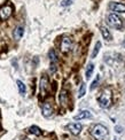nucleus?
I'll return each instance as SVG.
<instances>
[{
  "mask_svg": "<svg viewBox=\"0 0 125 140\" xmlns=\"http://www.w3.org/2000/svg\"><path fill=\"white\" fill-rule=\"evenodd\" d=\"M111 91L109 88H106L101 92V94L98 98V102H99L100 107L101 108H109L110 105H111Z\"/></svg>",
  "mask_w": 125,
  "mask_h": 140,
  "instance_id": "nucleus-1",
  "label": "nucleus"
},
{
  "mask_svg": "<svg viewBox=\"0 0 125 140\" xmlns=\"http://www.w3.org/2000/svg\"><path fill=\"white\" fill-rule=\"evenodd\" d=\"M91 134L93 136V138L97 139V140H103L108 136V130H107V127L103 126L102 124H97L92 127Z\"/></svg>",
  "mask_w": 125,
  "mask_h": 140,
  "instance_id": "nucleus-2",
  "label": "nucleus"
},
{
  "mask_svg": "<svg viewBox=\"0 0 125 140\" xmlns=\"http://www.w3.org/2000/svg\"><path fill=\"white\" fill-rule=\"evenodd\" d=\"M107 23L109 26H111V28H114V29H117V30H122V28H123V21H122V18L119 17L118 15H116V14H110V15H108Z\"/></svg>",
  "mask_w": 125,
  "mask_h": 140,
  "instance_id": "nucleus-3",
  "label": "nucleus"
},
{
  "mask_svg": "<svg viewBox=\"0 0 125 140\" xmlns=\"http://www.w3.org/2000/svg\"><path fill=\"white\" fill-rule=\"evenodd\" d=\"M50 87V82H48V77L46 75H43L40 78V83H39V88H40V94L41 97H45L46 93Z\"/></svg>",
  "mask_w": 125,
  "mask_h": 140,
  "instance_id": "nucleus-4",
  "label": "nucleus"
},
{
  "mask_svg": "<svg viewBox=\"0 0 125 140\" xmlns=\"http://www.w3.org/2000/svg\"><path fill=\"white\" fill-rule=\"evenodd\" d=\"M48 56H50V61H51L50 71H51V73H54L56 71V68H57L56 67V66H57V55H56V53L54 50H50Z\"/></svg>",
  "mask_w": 125,
  "mask_h": 140,
  "instance_id": "nucleus-5",
  "label": "nucleus"
},
{
  "mask_svg": "<svg viewBox=\"0 0 125 140\" xmlns=\"http://www.w3.org/2000/svg\"><path fill=\"white\" fill-rule=\"evenodd\" d=\"M12 14H13V7H12L11 5H5V6H2L1 8H0V18H1L2 21L9 18Z\"/></svg>",
  "mask_w": 125,
  "mask_h": 140,
  "instance_id": "nucleus-6",
  "label": "nucleus"
},
{
  "mask_svg": "<svg viewBox=\"0 0 125 140\" xmlns=\"http://www.w3.org/2000/svg\"><path fill=\"white\" fill-rule=\"evenodd\" d=\"M60 48H61V52H62V53L70 52V51H71V48H72V41H71V39L68 38V37H64V38L62 39V41H61Z\"/></svg>",
  "mask_w": 125,
  "mask_h": 140,
  "instance_id": "nucleus-7",
  "label": "nucleus"
},
{
  "mask_svg": "<svg viewBox=\"0 0 125 140\" xmlns=\"http://www.w3.org/2000/svg\"><path fill=\"white\" fill-rule=\"evenodd\" d=\"M109 9L115 13H125V5L121 2H110Z\"/></svg>",
  "mask_w": 125,
  "mask_h": 140,
  "instance_id": "nucleus-8",
  "label": "nucleus"
},
{
  "mask_svg": "<svg viewBox=\"0 0 125 140\" xmlns=\"http://www.w3.org/2000/svg\"><path fill=\"white\" fill-rule=\"evenodd\" d=\"M67 127L72 134L78 136V134L80 133V131H82V129H83V125L80 124V123H70V124H68Z\"/></svg>",
  "mask_w": 125,
  "mask_h": 140,
  "instance_id": "nucleus-9",
  "label": "nucleus"
},
{
  "mask_svg": "<svg viewBox=\"0 0 125 140\" xmlns=\"http://www.w3.org/2000/svg\"><path fill=\"white\" fill-rule=\"evenodd\" d=\"M41 113H43L44 117H51L53 114V107L50 102H45L41 107Z\"/></svg>",
  "mask_w": 125,
  "mask_h": 140,
  "instance_id": "nucleus-10",
  "label": "nucleus"
},
{
  "mask_svg": "<svg viewBox=\"0 0 125 140\" xmlns=\"http://www.w3.org/2000/svg\"><path fill=\"white\" fill-rule=\"evenodd\" d=\"M87 118H92V114H91L90 110H82L73 117L75 121H80V119H87Z\"/></svg>",
  "mask_w": 125,
  "mask_h": 140,
  "instance_id": "nucleus-11",
  "label": "nucleus"
},
{
  "mask_svg": "<svg viewBox=\"0 0 125 140\" xmlns=\"http://www.w3.org/2000/svg\"><path fill=\"white\" fill-rule=\"evenodd\" d=\"M23 33H24V28H23V26H22V25L16 26L15 30H14V32H13L14 39H15V40H20V39L23 37Z\"/></svg>",
  "mask_w": 125,
  "mask_h": 140,
  "instance_id": "nucleus-12",
  "label": "nucleus"
},
{
  "mask_svg": "<svg viewBox=\"0 0 125 140\" xmlns=\"http://www.w3.org/2000/svg\"><path fill=\"white\" fill-rule=\"evenodd\" d=\"M93 71H94V64H93V63H89V64H87V68H86V71H85V77H86V79H90Z\"/></svg>",
  "mask_w": 125,
  "mask_h": 140,
  "instance_id": "nucleus-13",
  "label": "nucleus"
},
{
  "mask_svg": "<svg viewBox=\"0 0 125 140\" xmlns=\"http://www.w3.org/2000/svg\"><path fill=\"white\" fill-rule=\"evenodd\" d=\"M60 102L62 106H67L68 105V94H67V91L63 90L60 94Z\"/></svg>",
  "mask_w": 125,
  "mask_h": 140,
  "instance_id": "nucleus-14",
  "label": "nucleus"
},
{
  "mask_svg": "<svg viewBox=\"0 0 125 140\" xmlns=\"http://www.w3.org/2000/svg\"><path fill=\"white\" fill-rule=\"evenodd\" d=\"M16 84H17V87H18V92H20V94H22V95H24L25 94V92H26V87H25V85H24V83L22 82V80H16Z\"/></svg>",
  "mask_w": 125,
  "mask_h": 140,
  "instance_id": "nucleus-15",
  "label": "nucleus"
},
{
  "mask_svg": "<svg viewBox=\"0 0 125 140\" xmlns=\"http://www.w3.org/2000/svg\"><path fill=\"white\" fill-rule=\"evenodd\" d=\"M29 132L32 134H35V136H40L41 134V130L39 129L38 126H36V125H32V126H30V129H29Z\"/></svg>",
  "mask_w": 125,
  "mask_h": 140,
  "instance_id": "nucleus-16",
  "label": "nucleus"
},
{
  "mask_svg": "<svg viewBox=\"0 0 125 140\" xmlns=\"http://www.w3.org/2000/svg\"><path fill=\"white\" fill-rule=\"evenodd\" d=\"M101 33H102V36H103V38L107 39V40H110V39H111V35H110L109 30H108L107 28H103V26H102L101 28Z\"/></svg>",
  "mask_w": 125,
  "mask_h": 140,
  "instance_id": "nucleus-17",
  "label": "nucleus"
},
{
  "mask_svg": "<svg viewBox=\"0 0 125 140\" xmlns=\"http://www.w3.org/2000/svg\"><path fill=\"white\" fill-rule=\"evenodd\" d=\"M100 48H101V43H100V41H97V44H95V47H94V51H93V53H92V58L93 59L97 58V55L100 52Z\"/></svg>",
  "mask_w": 125,
  "mask_h": 140,
  "instance_id": "nucleus-18",
  "label": "nucleus"
},
{
  "mask_svg": "<svg viewBox=\"0 0 125 140\" xmlns=\"http://www.w3.org/2000/svg\"><path fill=\"white\" fill-rule=\"evenodd\" d=\"M85 92H86V86H85L84 83H82V84H80V87H79V92H78V98L84 97Z\"/></svg>",
  "mask_w": 125,
  "mask_h": 140,
  "instance_id": "nucleus-19",
  "label": "nucleus"
},
{
  "mask_svg": "<svg viewBox=\"0 0 125 140\" xmlns=\"http://www.w3.org/2000/svg\"><path fill=\"white\" fill-rule=\"evenodd\" d=\"M99 79H100V77H99V76H97V78H95V79L93 80L92 85H91V87H90V90H91V91H93L95 87L98 86V83H99Z\"/></svg>",
  "mask_w": 125,
  "mask_h": 140,
  "instance_id": "nucleus-20",
  "label": "nucleus"
},
{
  "mask_svg": "<svg viewBox=\"0 0 125 140\" xmlns=\"http://www.w3.org/2000/svg\"><path fill=\"white\" fill-rule=\"evenodd\" d=\"M73 1H75V0H63V1L61 2V6H63V7H65V6H70V5H71Z\"/></svg>",
  "mask_w": 125,
  "mask_h": 140,
  "instance_id": "nucleus-21",
  "label": "nucleus"
},
{
  "mask_svg": "<svg viewBox=\"0 0 125 140\" xmlns=\"http://www.w3.org/2000/svg\"><path fill=\"white\" fill-rule=\"evenodd\" d=\"M122 130H123V129H122V126H116V132H117V133H121Z\"/></svg>",
  "mask_w": 125,
  "mask_h": 140,
  "instance_id": "nucleus-22",
  "label": "nucleus"
},
{
  "mask_svg": "<svg viewBox=\"0 0 125 140\" xmlns=\"http://www.w3.org/2000/svg\"><path fill=\"white\" fill-rule=\"evenodd\" d=\"M123 46H125V43H123Z\"/></svg>",
  "mask_w": 125,
  "mask_h": 140,
  "instance_id": "nucleus-23",
  "label": "nucleus"
}]
</instances>
